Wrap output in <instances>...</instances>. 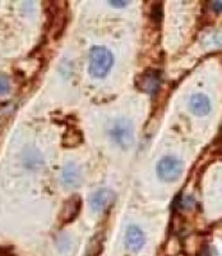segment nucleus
<instances>
[{"instance_id": "obj_7", "label": "nucleus", "mask_w": 222, "mask_h": 256, "mask_svg": "<svg viewBox=\"0 0 222 256\" xmlns=\"http://www.w3.org/2000/svg\"><path fill=\"white\" fill-rule=\"evenodd\" d=\"M81 209V198L78 196H73L64 204L63 212L60 214V219L63 223H69L77 216Z\"/></svg>"}, {"instance_id": "obj_10", "label": "nucleus", "mask_w": 222, "mask_h": 256, "mask_svg": "<svg viewBox=\"0 0 222 256\" xmlns=\"http://www.w3.org/2000/svg\"><path fill=\"white\" fill-rule=\"evenodd\" d=\"M9 88H10L9 80L5 76H0V95H4V94L8 92Z\"/></svg>"}, {"instance_id": "obj_1", "label": "nucleus", "mask_w": 222, "mask_h": 256, "mask_svg": "<svg viewBox=\"0 0 222 256\" xmlns=\"http://www.w3.org/2000/svg\"><path fill=\"white\" fill-rule=\"evenodd\" d=\"M114 63L111 52L104 46H95L90 52V73L96 78H102L109 73Z\"/></svg>"}, {"instance_id": "obj_4", "label": "nucleus", "mask_w": 222, "mask_h": 256, "mask_svg": "<svg viewBox=\"0 0 222 256\" xmlns=\"http://www.w3.org/2000/svg\"><path fill=\"white\" fill-rule=\"evenodd\" d=\"M161 78L156 70H147L137 78V86L141 91L147 94H155L160 88Z\"/></svg>"}, {"instance_id": "obj_11", "label": "nucleus", "mask_w": 222, "mask_h": 256, "mask_svg": "<svg viewBox=\"0 0 222 256\" xmlns=\"http://www.w3.org/2000/svg\"><path fill=\"white\" fill-rule=\"evenodd\" d=\"M110 4L113 6H116V8H123V6H127V2H110Z\"/></svg>"}, {"instance_id": "obj_6", "label": "nucleus", "mask_w": 222, "mask_h": 256, "mask_svg": "<svg viewBox=\"0 0 222 256\" xmlns=\"http://www.w3.org/2000/svg\"><path fill=\"white\" fill-rule=\"evenodd\" d=\"M125 241H127V246L132 252H138L139 250H142V248L146 244V237H144V233L139 230L136 226H130L127 230V237H125Z\"/></svg>"}, {"instance_id": "obj_5", "label": "nucleus", "mask_w": 222, "mask_h": 256, "mask_svg": "<svg viewBox=\"0 0 222 256\" xmlns=\"http://www.w3.org/2000/svg\"><path fill=\"white\" fill-rule=\"evenodd\" d=\"M114 201V192L110 191L107 188L98 190L97 192H95L90 198V205L91 209L96 212H104L106 208H109L110 205L113 204Z\"/></svg>"}, {"instance_id": "obj_12", "label": "nucleus", "mask_w": 222, "mask_h": 256, "mask_svg": "<svg viewBox=\"0 0 222 256\" xmlns=\"http://www.w3.org/2000/svg\"><path fill=\"white\" fill-rule=\"evenodd\" d=\"M212 6L215 8V12H220V10H221V2L214 3V4H212Z\"/></svg>"}, {"instance_id": "obj_2", "label": "nucleus", "mask_w": 222, "mask_h": 256, "mask_svg": "<svg viewBox=\"0 0 222 256\" xmlns=\"http://www.w3.org/2000/svg\"><path fill=\"white\" fill-rule=\"evenodd\" d=\"M110 136L120 148H128L133 142L132 123L124 118L115 120L110 128Z\"/></svg>"}, {"instance_id": "obj_3", "label": "nucleus", "mask_w": 222, "mask_h": 256, "mask_svg": "<svg viewBox=\"0 0 222 256\" xmlns=\"http://www.w3.org/2000/svg\"><path fill=\"white\" fill-rule=\"evenodd\" d=\"M183 172V164L178 158L165 156L157 166L159 177L165 182H174L180 177Z\"/></svg>"}, {"instance_id": "obj_8", "label": "nucleus", "mask_w": 222, "mask_h": 256, "mask_svg": "<svg viewBox=\"0 0 222 256\" xmlns=\"http://www.w3.org/2000/svg\"><path fill=\"white\" fill-rule=\"evenodd\" d=\"M191 110L196 116H206L211 110V102L207 96L203 94H196L191 99Z\"/></svg>"}, {"instance_id": "obj_9", "label": "nucleus", "mask_w": 222, "mask_h": 256, "mask_svg": "<svg viewBox=\"0 0 222 256\" xmlns=\"http://www.w3.org/2000/svg\"><path fill=\"white\" fill-rule=\"evenodd\" d=\"M63 180L68 186H75L79 182V172L74 164H68L63 170Z\"/></svg>"}]
</instances>
